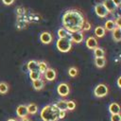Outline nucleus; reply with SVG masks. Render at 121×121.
Wrapping results in <instances>:
<instances>
[{
  "label": "nucleus",
  "mask_w": 121,
  "mask_h": 121,
  "mask_svg": "<svg viewBox=\"0 0 121 121\" xmlns=\"http://www.w3.org/2000/svg\"><path fill=\"white\" fill-rule=\"evenodd\" d=\"M85 22L83 13L78 9H68L62 16V26L69 33L81 30Z\"/></svg>",
  "instance_id": "f257e3e1"
},
{
  "label": "nucleus",
  "mask_w": 121,
  "mask_h": 121,
  "mask_svg": "<svg viewBox=\"0 0 121 121\" xmlns=\"http://www.w3.org/2000/svg\"><path fill=\"white\" fill-rule=\"evenodd\" d=\"M59 112L60 110L55 106V104L47 105L43 108L40 116L43 121H57L59 119Z\"/></svg>",
  "instance_id": "f03ea898"
},
{
  "label": "nucleus",
  "mask_w": 121,
  "mask_h": 121,
  "mask_svg": "<svg viewBox=\"0 0 121 121\" xmlns=\"http://www.w3.org/2000/svg\"><path fill=\"white\" fill-rule=\"evenodd\" d=\"M56 46L58 48L59 51L62 52V53H66L69 52L72 48V42L70 40V38H59L57 43H56Z\"/></svg>",
  "instance_id": "7ed1b4c3"
},
{
  "label": "nucleus",
  "mask_w": 121,
  "mask_h": 121,
  "mask_svg": "<svg viewBox=\"0 0 121 121\" xmlns=\"http://www.w3.org/2000/svg\"><path fill=\"white\" fill-rule=\"evenodd\" d=\"M109 93V88L107 85L103 84V83H100L98 84L95 90H94V94L96 97H103V96H106Z\"/></svg>",
  "instance_id": "20e7f679"
},
{
  "label": "nucleus",
  "mask_w": 121,
  "mask_h": 121,
  "mask_svg": "<svg viewBox=\"0 0 121 121\" xmlns=\"http://www.w3.org/2000/svg\"><path fill=\"white\" fill-rule=\"evenodd\" d=\"M95 14L100 18H105L110 14L102 3H98L95 6Z\"/></svg>",
  "instance_id": "39448f33"
},
{
  "label": "nucleus",
  "mask_w": 121,
  "mask_h": 121,
  "mask_svg": "<svg viewBox=\"0 0 121 121\" xmlns=\"http://www.w3.org/2000/svg\"><path fill=\"white\" fill-rule=\"evenodd\" d=\"M70 40L72 43H79L83 41L84 39V34H83V31L82 30H79V31H77V32H74V33H71L70 34Z\"/></svg>",
  "instance_id": "423d86ee"
},
{
  "label": "nucleus",
  "mask_w": 121,
  "mask_h": 121,
  "mask_svg": "<svg viewBox=\"0 0 121 121\" xmlns=\"http://www.w3.org/2000/svg\"><path fill=\"white\" fill-rule=\"evenodd\" d=\"M57 92L58 94L60 95V96H66L68 95V94L70 93V88H69V85L67 83H60L59 84V86L57 87Z\"/></svg>",
  "instance_id": "0eeeda50"
},
{
  "label": "nucleus",
  "mask_w": 121,
  "mask_h": 121,
  "mask_svg": "<svg viewBox=\"0 0 121 121\" xmlns=\"http://www.w3.org/2000/svg\"><path fill=\"white\" fill-rule=\"evenodd\" d=\"M102 4L106 8V9L108 10L109 13H113L117 9V7L114 5V3L112 2V0H103Z\"/></svg>",
  "instance_id": "6e6552de"
},
{
  "label": "nucleus",
  "mask_w": 121,
  "mask_h": 121,
  "mask_svg": "<svg viewBox=\"0 0 121 121\" xmlns=\"http://www.w3.org/2000/svg\"><path fill=\"white\" fill-rule=\"evenodd\" d=\"M43 75H44L45 79L48 80V81L54 80L56 78V77H57V73L53 68H47L46 71L43 73Z\"/></svg>",
  "instance_id": "1a4fd4ad"
},
{
  "label": "nucleus",
  "mask_w": 121,
  "mask_h": 121,
  "mask_svg": "<svg viewBox=\"0 0 121 121\" xmlns=\"http://www.w3.org/2000/svg\"><path fill=\"white\" fill-rule=\"evenodd\" d=\"M16 114L20 117V118H24V117H26L28 115V112H27V109H26V105H19L16 109Z\"/></svg>",
  "instance_id": "9d476101"
},
{
  "label": "nucleus",
  "mask_w": 121,
  "mask_h": 121,
  "mask_svg": "<svg viewBox=\"0 0 121 121\" xmlns=\"http://www.w3.org/2000/svg\"><path fill=\"white\" fill-rule=\"evenodd\" d=\"M85 43H86V46H87L89 49H93V50H94L95 47H97V44H98L97 40H96L95 37H93V36L88 37Z\"/></svg>",
  "instance_id": "9b49d317"
},
{
  "label": "nucleus",
  "mask_w": 121,
  "mask_h": 121,
  "mask_svg": "<svg viewBox=\"0 0 121 121\" xmlns=\"http://www.w3.org/2000/svg\"><path fill=\"white\" fill-rule=\"evenodd\" d=\"M52 35L49 33V32H43L41 35H40V40H41V42L43 43H44V44H48V43H50L51 42H52Z\"/></svg>",
  "instance_id": "f8f14e48"
},
{
  "label": "nucleus",
  "mask_w": 121,
  "mask_h": 121,
  "mask_svg": "<svg viewBox=\"0 0 121 121\" xmlns=\"http://www.w3.org/2000/svg\"><path fill=\"white\" fill-rule=\"evenodd\" d=\"M26 67L28 69V71H39V61L37 60H29L26 64Z\"/></svg>",
  "instance_id": "ddd939ff"
},
{
  "label": "nucleus",
  "mask_w": 121,
  "mask_h": 121,
  "mask_svg": "<svg viewBox=\"0 0 121 121\" xmlns=\"http://www.w3.org/2000/svg\"><path fill=\"white\" fill-rule=\"evenodd\" d=\"M32 86L35 90L40 91L44 87V80L43 78H39L37 80H34V81H32Z\"/></svg>",
  "instance_id": "4468645a"
},
{
  "label": "nucleus",
  "mask_w": 121,
  "mask_h": 121,
  "mask_svg": "<svg viewBox=\"0 0 121 121\" xmlns=\"http://www.w3.org/2000/svg\"><path fill=\"white\" fill-rule=\"evenodd\" d=\"M109 112H111V114L119 113L120 112V106L117 103L113 102V103L110 104V106H109Z\"/></svg>",
  "instance_id": "2eb2a0df"
},
{
  "label": "nucleus",
  "mask_w": 121,
  "mask_h": 121,
  "mask_svg": "<svg viewBox=\"0 0 121 121\" xmlns=\"http://www.w3.org/2000/svg\"><path fill=\"white\" fill-rule=\"evenodd\" d=\"M112 39L115 42L121 41V28L120 27H115L112 30Z\"/></svg>",
  "instance_id": "dca6fc26"
},
{
  "label": "nucleus",
  "mask_w": 121,
  "mask_h": 121,
  "mask_svg": "<svg viewBox=\"0 0 121 121\" xmlns=\"http://www.w3.org/2000/svg\"><path fill=\"white\" fill-rule=\"evenodd\" d=\"M55 106H56L60 111H64V112L67 111V101H66V100H60V101H58V102L55 104Z\"/></svg>",
  "instance_id": "f3484780"
},
{
  "label": "nucleus",
  "mask_w": 121,
  "mask_h": 121,
  "mask_svg": "<svg viewBox=\"0 0 121 121\" xmlns=\"http://www.w3.org/2000/svg\"><path fill=\"white\" fill-rule=\"evenodd\" d=\"M115 24H114V21L112 20H108L106 21L105 23V26H104V29L105 30H108V31H112L114 28H115Z\"/></svg>",
  "instance_id": "a211bd4d"
},
{
  "label": "nucleus",
  "mask_w": 121,
  "mask_h": 121,
  "mask_svg": "<svg viewBox=\"0 0 121 121\" xmlns=\"http://www.w3.org/2000/svg\"><path fill=\"white\" fill-rule=\"evenodd\" d=\"M95 64L97 68H103L106 64V59L104 58H95Z\"/></svg>",
  "instance_id": "6ab92c4d"
},
{
  "label": "nucleus",
  "mask_w": 121,
  "mask_h": 121,
  "mask_svg": "<svg viewBox=\"0 0 121 121\" xmlns=\"http://www.w3.org/2000/svg\"><path fill=\"white\" fill-rule=\"evenodd\" d=\"M105 51L101 48V47H95V49H94V55H95V58H104V56H105Z\"/></svg>",
  "instance_id": "aec40b11"
},
{
  "label": "nucleus",
  "mask_w": 121,
  "mask_h": 121,
  "mask_svg": "<svg viewBox=\"0 0 121 121\" xmlns=\"http://www.w3.org/2000/svg\"><path fill=\"white\" fill-rule=\"evenodd\" d=\"M26 109H27L28 114H35L38 111V106L35 103H30L26 106Z\"/></svg>",
  "instance_id": "412c9836"
},
{
  "label": "nucleus",
  "mask_w": 121,
  "mask_h": 121,
  "mask_svg": "<svg viewBox=\"0 0 121 121\" xmlns=\"http://www.w3.org/2000/svg\"><path fill=\"white\" fill-rule=\"evenodd\" d=\"M105 32H106V30L104 29L103 26H96L95 28V34L98 38H102L105 35Z\"/></svg>",
  "instance_id": "4be33fe9"
},
{
  "label": "nucleus",
  "mask_w": 121,
  "mask_h": 121,
  "mask_svg": "<svg viewBox=\"0 0 121 121\" xmlns=\"http://www.w3.org/2000/svg\"><path fill=\"white\" fill-rule=\"evenodd\" d=\"M70 34H71V33H69V32H68L65 28H63V27L58 29V36H59V38H68V37H70Z\"/></svg>",
  "instance_id": "5701e85b"
},
{
  "label": "nucleus",
  "mask_w": 121,
  "mask_h": 121,
  "mask_svg": "<svg viewBox=\"0 0 121 121\" xmlns=\"http://www.w3.org/2000/svg\"><path fill=\"white\" fill-rule=\"evenodd\" d=\"M41 76H42V74L39 71H30L29 72V78H30V79L32 81L41 78Z\"/></svg>",
  "instance_id": "b1692460"
},
{
  "label": "nucleus",
  "mask_w": 121,
  "mask_h": 121,
  "mask_svg": "<svg viewBox=\"0 0 121 121\" xmlns=\"http://www.w3.org/2000/svg\"><path fill=\"white\" fill-rule=\"evenodd\" d=\"M47 68H48V66L45 61H39V72L41 74H43Z\"/></svg>",
  "instance_id": "393cba45"
},
{
  "label": "nucleus",
  "mask_w": 121,
  "mask_h": 121,
  "mask_svg": "<svg viewBox=\"0 0 121 121\" xmlns=\"http://www.w3.org/2000/svg\"><path fill=\"white\" fill-rule=\"evenodd\" d=\"M9 92V85L6 82H0V94L5 95Z\"/></svg>",
  "instance_id": "a878e982"
},
{
  "label": "nucleus",
  "mask_w": 121,
  "mask_h": 121,
  "mask_svg": "<svg viewBox=\"0 0 121 121\" xmlns=\"http://www.w3.org/2000/svg\"><path fill=\"white\" fill-rule=\"evenodd\" d=\"M68 75L72 78H75L78 75V69L76 67H70L68 70Z\"/></svg>",
  "instance_id": "bb28decb"
},
{
  "label": "nucleus",
  "mask_w": 121,
  "mask_h": 121,
  "mask_svg": "<svg viewBox=\"0 0 121 121\" xmlns=\"http://www.w3.org/2000/svg\"><path fill=\"white\" fill-rule=\"evenodd\" d=\"M76 108V102L73 100L67 101V111H73Z\"/></svg>",
  "instance_id": "cd10ccee"
},
{
  "label": "nucleus",
  "mask_w": 121,
  "mask_h": 121,
  "mask_svg": "<svg viewBox=\"0 0 121 121\" xmlns=\"http://www.w3.org/2000/svg\"><path fill=\"white\" fill-rule=\"evenodd\" d=\"M91 27H92V26H91V24L89 23V22H84V24H83V26H82V28H81V30L82 31H89L90 29H91Z\"/></svg>",
  "instance_id": "c85d7f7f"
},
{
  "label": "nucleus",
  "mask_w": 121,
  "mask_h": 121,
  "mask_svg": "<svg viewBox=\"0 0 121 121\" xmlns=\"http://www.w3.org/2000/svg\"><path fill=\"white\" fill-rule=\"evenodd\" d=\"M111 121H121V115H120V113L112 114V116H111Z\"/></svg>",
  "instance_id": "c756f323"
},
{
  "label": "nucleus",
  "mask_w": 121,
  "mask_h": 121,
  "mask_svg": "<svg viewBox=\"0 0 121 121\" xmlns=\"http://www.w3.org/2000/svg\"><path fill=\"white\" fill-rule=\"evenodd\" d=\"M120 21H121V18H120V16H118V17L116 18V20L114 21V24H115V26H116V27H121V23H120Z\"/></svg>",
  "instance_id": "7c9ffc66"
},
{
  "label": "nucleus",
  "mask_w": 121,
  "mask_h": 121,
  "mask_svg": "<svg viewBox=\"0 0 121 121\" xmlns=\"http://www.w3.org/2000/svg\"><path fill=\"white\" fill-rule=\"evenodd\" d=\"M65 114H66V112H64V111H60V112H59V119L64 118V117H65Z\"/></svg>",
  "instance_id": "2f4dec72"
},
{
  "label": "nucleus",
  "mask_w": 121,
  "mask_h": 121,
  "mask_svg": "<svg viewBox=\"0 0 121 121\" xmlns=\"http://www.w3.org/2000/svg\"><path fill=\"white\" fill-rule=\"evenodd\" d=\"M2 2H3L5 5H11V4H13L14 0H2Z\"/></svg>",
  "instance_id": "473e14b6"
},
{
  "label": "nucleus",
  "mask_w": 121,
  "mask_h": 121,
  "mask_svg": "<svg viewBox=\"0 0 121 121\" xmlns=\"http://www.w3.org/2000/svg\"><path fill=\"white\" fill-rule=\"evenodd\" d=\"M112 2L114 3V5L118 8L119 6H120V4H121V0H112Z\"/></svg>",
  "instance_id": "72a5a7b5"
},
{
  "label": "nucleus",
  "mask_w": 121,
  "mask_h": 121,
  "mask_svg": "<svg viewBox=\"0 0 121 121\" xmlns=\"http://www.w3.org/2000/svg\"><path fill=\"white\" fill-rule=\"evenodd\" d=\"M117 85H118V87H121V77H119L117 78Z\"/></svg>",
  "instance_id": "f704fd0d"
},
{
  "label": "nucleus",
  "mask_w": 121,
  "mask_h": 121,
  "mask_svg": "<svg viewBox=\"0 0 121 121\" xmlns=\"http://www.w3.org/2000/svg\"><path fill=\"white\" fill-rule=\"evenodd\" d=\"M21 121H30L27 117H24V118H21Z\"/></svg>",
  "instance_id": "c9c22d12"
},
{
  "label": "nucleus",
  "mask_w": 121,
  "mask_h": 121,
  "mask_svg": "<svg viewBox=\"0 0 121 121\" xmlns=\"http://www.w3.org/2000/svg\"><path fill=\"white\" fill-rule=\"evenodd\" d=\"M8 121H17V120H15V119H12V118H11V119H9Z\"/></svg>",
  "instance_id": "e433bc0d"
}]
</instances>
